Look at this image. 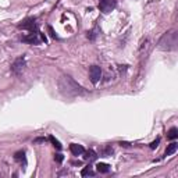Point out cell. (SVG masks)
<instances>
[{
	"label": "cell",
	"mask_w": 178,
	"mask_h": 178,
	"mask_svg": "<svg viewBox=\"0 0 178 178\" xmlns=\"http://www.w3.org/2000/svg\"><path fill=\"white\" fill-rule=\"evenodd\" d=\"M24 67H25V59L24 57H18V59L13 63V65H11V71H13L14 74H20L21 71L24 70Z\"/></svg>",
	"instance_id": "277c9868"
},
{
	"label": "cell",
	"mask_w": 178,
	"mask_h": 178,
	"mask_svg": "<svg viewBox=\"0 0 178 178\" xmlns=\"http://www.w3.org/2000/svg\"><path fill=\"white\" fill-rule=\"evenodd\" d=\"M22 42L38 44V43L40 42V39H39V32H38V31H35V32H31L28 36H24V38H22Z\"/></svg>",
	"instance_id": "8992f818"
},
{
	"label": "cell",
	"mask_w": 178,
	"mask_h": 178,
	"mask_svg": "<svg viewBox=\"0 0 178 178\" xmlns=\"http://www.w3.org/2000/svg\"><path fill=\"white\" fill-rule=\"evenodd\" d=\"M177 149H178V144H177V142L170 144L167 146V149H166V156H171V154H174L175 152H177Z\"/></svg>",
	"instance_id": "ba28073f"
},
{
	"label": "cell",
	"mask_w": 178,
	"mask_h": 178,
	"mask_svg": "<svg viewBox=\"0 0 178 178\" xmlns=\"http://www.w3.org/2000/svg\"><path fill=\"white\" fill-rule=\"evenodd\" d=\"M63 159H64V157H63V154H55V160H56V161H59V163H61V161H63Z\"/></svg>",
	"instance_id": "ac0fdd59"
},
{
	"label": "cell",
	"mask_w": 178,
	"mask_h": 178,
	"mask_svg": "<svg viewBox=\"0 0 178 178\" xmlns=\"http://www.w3.org/2000/svg\"><path fill=\"white\" fill-rule=\"evenodd\" d=\"M47 31H49L50 36H52V38H53V39H57V35H56L55 29H53V28H52V27H47Z\"/></svg>",
	"instance_id": "5bb4252c"
},
{
	"label": "cell",
	"mask_w": 178,
	"mask_h": 178,
	"mask_svg": "<svg viewBox=\"0 0 178 178\" xmlns=\"http://www.w3.org/2000/svg\"><path fill=\"white\" fill-rule=\"evenodd\" d=\"M18 28H24V29H29L31 32H34L36 31V24H35V18H28V20L22 21L20 25H18Z\"/></svg>",
	"instance_id": "5b68a950"
},
{
	"label": "cell",
	"mask_w": 178,
	"mask_h": 178,
	"mask_svg": "<svg viewBox=\"0 0 178 178\" xmlns=\"http://www.w3.org/2000/svg\"><path fill=\"white\" fill-rule=\"evenodd\" d=\"M167 136H168V139H173V141L174 139H177L178 138V129L177 128H171L170 131H168Z\"/></svg>",
	"instance_id": "7c38bea8"
},
{
	"label": "cell",
	"mask_w": 178,
	"mask_h": 178,
	"mask_svg": "<svg viewBox=\"0 0 178 178\" xmlns=\"http://www.w3.org/2000/svg\"><path fill=\"white\" fill-rule=\"evenodd\" d=\"M96 170L99 171V173H109L110 171V166L109 164H106V163H99L98 166H96Z\"/></svg>",
	"instance_id": "9c48e42d"
},
{
	"label": "cell",
	"mask_w": 178,
	"mask_h": 178,
	"mask_svg": "<svg viewBox=\"0 0 178 178\" xmlns=\"http://www.w3.org/2000/svg\"><path fill=\"white\" fill-rule=\"evenodd\" d=\"M24 156H25L24 152H17V153H15V160H22Z\"/></svg>",
	"instance_id": "2e32d148"
},
{
	"label": "cell",
	"mask_w": 178,
	"mask_h": 178,
	"mask_svg": "<svg viewBox=\"0 0 178 178\" xmlns=\"http://www.w3.org/2000/svg\"><path fill=\"white\" fill-rule=\"evenodd\" d=\"M89 78H90V82L92 84H98L102 78V68L99 65H92L89 68Z\"/></svg>",
	"instance_id": "7a4b0ae2"
},
{
	"label": "cell",
	"mask_w": 178,
	"mask_h": 178,
	"mask_svg": "<svg viewBox=\"0 0 178 178\" xmlns=\"http://www.w3.org/2000/svg\"><path fill=\"white\" fill-rule=\"evenodd\" d=\"M120 145H121V146H125V148H128V146H129L131 144H128V142H121Z\"/></svg>",
	"instance_id": "d6986e66"
},
{
	"label": "cell",
	"mask_w": 178,
	"mask_h": 178,
	"mask_svg": "<svg viewBox=\"0 0 178 178\" xmlns=\"http://www.w3.org/2000/svg\"><path fill=\"white\" fill-rule=\"evenodd\" d=\"M114 7H116V1H114V0H102V1L99 3L100 11L104 13V14H107V13H110V11H113Z\"/></svg>",
	"instance_id": "3957f363"
},
{
	"label": "cell",
	"mask_w": 178,
	"mask_h": 178,
	"mask_svg": "<svg viewBox=\"0 0 178 178\" xmlns=\"http://www.w3.org/2000/svg\"><path fill=\"white\" fill-rule=\"evenodd\" d=\"M159 144H160V138H157L156 141H153V142L150 144V149H156L159 146Z\"/></svg>",
	"instance_id": "9a60e30c"
},
{
	"label": "cell",
	"mask_w": 178,
	"mask_h": 178,
	"mask_svg": "<svg viewBox=\"0 0 178 178\" xmlns=\"http://www.w3.org/2000/svg\"><path fill=\"white\" fill-rule=\"evenodd\" d=\"M85 153V160H88V161H93L98 159V154L95 153L93 150H88V152H84Z\"/></svg>",
	"instance_id": "30bf717a"
},
{
	"label": "cell",
	"mask_w": 178,
	"mask_h": 178,
	"mask_svg": "<svg viewBox=\"0 0 178 178\" xmlns=\"http://www.w3.org/2000/svg\"><path fill=\"white\" fill-rule=\"evenodd\" d=\"M70 150H71V153L74 154V156H79V154H82L85 152L84 146L78 144H71L70 145Z\"/></svg>",
	"instance_id": "52a82bcc"
},
{
	"label": "cell",
	"mask_w": 178,
	"mask_h": 178,
	"mask_svg": "<svg viewBox=\"0 0 178 178\" xmlns=\"http://www.w3.org/2000/svg\"><path fill=\"white\" fill-rule=\"evenodd\" d=\"M49 141L50 142H52V144H53V146H55V148H57L60 150V149H61V144H60L59 141H57V139L55 138V136H49Z\"/></svg>",
	"instance_id": "4fadbf2b"
},
{
	"label": "cell",
	"mask_w": 178,
	"mask_h": 178,
	"mask_svg": "<svg viewBox=\"0 0 178 178\" xmlns=\"http://www.w3.org/2000/svg\"><path fill=\"white\" fill-rule=\"evenodd\" d=\"M60 89L63 90V92H65L67 95H84L85 90L84 88L81 86V85H78L77 82H75L74 79L71 78V77H68V75H64V77H61V79H60Z\"/></svg>",
	"instance_id": "6da1fadb"
},
{
	"label": "cell",
	"mask_w": 178,
	"mask_h": 178,
	"mask_svg": "<svg viewBox=\"0 0 178 178\" xmlns=\"http://www.w3.org/2000/svg\"><path fill=\"white\" fill-rule=\"evenodd\" d=\"M96 31H90V32H88V38L89 39H95V38H96Z\"/></svg>",
	"instance_id": "e0dca14e"
},
{
	"label": "cell",
	"mask_w": 178,
	"mask_h": 178,
	"mask_svg": "<svg viewBox=\"0 0 178 178\" xmlns=\"http://www.w3.org/2000/svg\"><path fill=\"white\" fill-rule=\"evenodd\" d=\"M81 175H82V177H93L95 175V171L93 170H92V167H85L84 170H82V171H81Z\"/></svg>",
	"instance_id": "8fae6325"
}]
</instances>
